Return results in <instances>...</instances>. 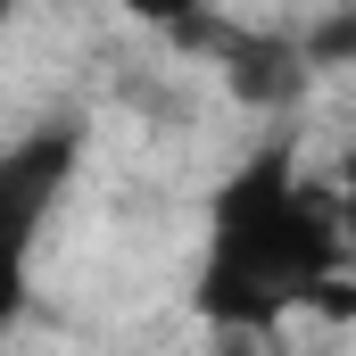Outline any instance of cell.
I'll use <instances>...</instances> for the list:
<instances>
[{"mask_svg":"<svg viewBox=\"0 0 356 356\" xmlns=\"http://www.w3.org/2000/svg\"><path fill=\"white\" fill-rule=\"evenodd\" d=\"M340 216L323 191L290 175V158H257L224 182L216 199V249L199 273V315L224 332H266L290 307L323 298V282H340Z\"/></svg>","mask_w":356,"mask_h":356,"instance_id":"obj_1","label":"cell"},{"mask_svg":"<svg viewBox=\"0 0 356 356\" xmlns=\"http://www.w3.org/2000/svg\"><path fill=\"white\" fill-rule=\"evenodd\" d=\"M67 166H75V133H33L25 149L0 158V323L25 307V249H33Z\"/></svg>","mask_w":356,"mask_h":356,"instance_id":"obj_2","label":"cell"},{"mask_svg":"<svg viewBox=\"0 0 356 356\" xmlns=\"http://www.w3.org/2000/svg\"><path fill=\"white\" fill-rule=\"evenodd\" d=\"M332 216H340V241L356 249V158H348V175H340V191H332Z\"/></svg>","mask_w":356,"mask_h":356,"instance_id":"obj_3","label":"cell"}]
</instances>
